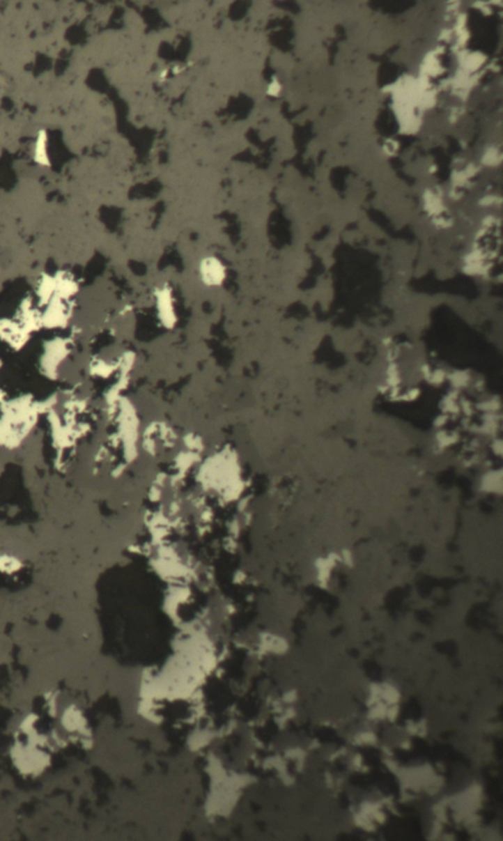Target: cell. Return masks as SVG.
Segmentation results:
<instances>
[{"mask_svg":"<svg viewBox=\"0 0 503 841\" xmlns=\"http://www.w3.org/2000/svg\"><path fill=\"white\" fill-rule=\"evenodd\" d=\"M224 268L217 261L210 260L203 267V277L208 284H217L224 279Z\"/></svg>","mask_w":503,"mask_h":841,"instance_id":"7a4b0ae2","label":"cell"},{"mask_svg":"<svg viewBox=\"0 0 503 841\" xmlns=\"http://www.w3.org/2000/svg\"><path fill=\"white\" fill-rule=\"evenodd\" d=\"M341 563L344 564L342 553H330L325 557H318L315 567L316 571H317L318 582L322 588H327L334 569H336L337 565L341 564Z\"/></svg>","mask_w":503,"mask_h":841,"instance_id":"6da1fadb","label":"cell"}]
</instances>
